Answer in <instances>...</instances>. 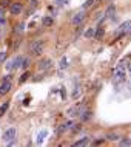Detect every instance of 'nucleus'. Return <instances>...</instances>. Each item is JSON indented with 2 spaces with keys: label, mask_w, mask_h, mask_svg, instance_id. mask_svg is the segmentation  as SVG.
I'll return each mask as SVG.
<instances>
[{
  "label": "nucleus",
  "mask_w": 131,
  "mask_h": 147,
  "mask_svg": "<svg viewBox=\"0 0 131 147\" xmlns=\"http://www.w3.org/2000/svg\"><path fill=\"white\" fill-rule=\"evenodd\" d=\"M29 51H31V54H34V56L42 54V51H43V40H34L29 45Z\"/></svg>",
  "instance_id": "obj_1"
},
{
  "label": "nucleus",
  "mask_w": 131,
  "mask_h": 147,
  "mask_svg": "<svg viewBox=\"0 0 131 147\" xmlns=\"http://www.w3.org/2000/svg\"><path fill=\"white\" fill-rule=\"evenodd\" d=\"M85 19H86V13L85 11H79V13H76L73 16V25H82L83 22H85Z\"/></svg>",
  "instance_id": "obj_2"
},
{
  "label": "nucleus",
  "mask_w": 131,
  "mask_h": 147,
  "mask_svg": "<svg viewBox=\"0 0 131 147\" xmlns=\"http://www.w3.org/2000/svg\"><path fill=\"white\" fill-rule=\"evenodd\" d=\"M13 88V82L11 81H2L0 82V96H5L6 93H9Z\"/></svg>",
  "instance_id": "obj_3"
},
{
  "label": "nucleus",
  "mask_w": 131,
  "mask_h": 147,
  "mask_svg": "<svg viewBox=\"0 0 131 147\" xmlns=\"http://www.w3.org/2000/svg\"><path fill=\"white\" fill-rule=\"evenodd\" d=\"M22 59H23L22 56H15L13 61H11V62L6 65V68H8V70H17L19 67L22 65Z\"/></svg>",
  "instance_id": "obj_4"
},
{
  "label": "nucleus",
  "mask_w": 131,
  "mask_h": 147,
  "mask_svg": "<svg viewBox=\"0 0 131 147\" xmlns=\"http://www.w3.org/2000/svg\"><path fill=\"white\" fill-rule=\"evenodd\" d=\"M22 9H23L22 3H11V5H9V13H11V14H14V16L20 14V13H22Z\"/></svg>",
  "instance_id": "obj_5"
},
{
  "label": "nucleus",
  "mask_w": 131,
  "mask_h": 147,
  "mask_svg": "<svg viewBox=\"0 0 131 147\" xmlns=\"http://www.w3.org/2000/svg\"><path fill=\"white\" fill-rule=\"evenodd\" d=\"M15 133H17V132H15V129H14V127H11V129H8L6 132L3 133V140H5V141L14 140V138H15Z\"/></svg>",
  "instance_id": "obj_6"
},
{
  "label": "nucleus",
  "mask_w": 131,
  "mask_h": 147,
  "mask_svg": "<svg viewBox=\"0 0 131 147\" xmlns=\"http://www.w3.org/2000/svg\"><path fill=\"white\" fill-rule=\"evenodd\" d=\"M53 67V61L51 59H42L39 62V70H46V68H51Z\"/></svg>",
  "instance_id": "obj_7"
},
{
  "label": "nucleus",
  "mask_w": 131,
  "mask_h": 147,
  "mask_svg": "<svg viewBox=\"0 0 131 147\" xmlns=\"http://www.w3.org/2000/svg\"><path fill=\"white\" fill-rule=\"evenodd\" d=\"M125 76V70L122 68V67H117V68H114V78H116V81H120V79H124Z\"/></svg>",
  "instance_id": "obj_8"
},
{
  "label": "nucleus",
  "mask_w": 131,
  "mask_h": 147,
  "mask_svg": "<svg viewBox=\"0 0 131 147\" xmlns=\"http://www.w3.org/2000/svg\"><path fill=\"white\" fill-rule=\"evenodd\" d=\"M128 31H131V20H126L125 23H122L119 33H120V34H125V33H128Z\"/></svg>",
  "instance_id": "obj_9"
},
{
  "label": "nucleus",
  "mask_w": 131,
  "mask_h": 147,
  "mask_svg": "<svg viewBox=\"0 0 131 147\" xmlns=\"http://www.w3.org/2000/svg\"><path fill=\"white\" fill-rule=\"evenodd\" d=\"M71 125H73V122H63V124H60V125H59V129H57V133L59 135H62L63 132H66V130H68V129H71Z\"/></svg>",
  "instance_id": "obj_10"
},
{
  "label": "nucleus",
  "mask_w": 131,
  "mask_h": 147,
  "mask_svg": "<svg viewBox=\"0 0 131 147\" xmlns=\"http://www.w3.org/2000/svg\"><path fill=\"white\" fill-rule=\"evenodd\" d=\"M68 115H70V116H80V115H82V107L80 105L73 107L71 110H68Z\"/></svg>",
  "instance_id": "obj_11"
},
{
  "label": "nucleus",
  "mask_w": 131,
  "mask_h": 147,
  "mask_svg": "<svg viewBox=\"0 0 131 147\" xmlns=\"http://www.w3.org/2000/svg\"><path fill=\"white\" fill-rule=\"evenodd\" d=\"M90 142H91V140H90V138L88 136H85V138H82V140H79V141H76V142H74V146H86V144H90Z\"/></svg>",
  "instance_id": "obj_12"
},
{
  "label": "nucleus",
  "mask_w": 131,
  "mask_h": 147,
  "mask_svg": "<svg viewBox=\"0 0 131 147\" xmlns=\"http://www.w3.org/2000/svg\"><path fill=\"white\" fill-rule=\"evenodd\" d=\"M29 65H31V59H29V57H23V59H22V65H20V67H22L23 70H26Z\"/></svg>",
  "instance_id": "obj_13"
},
{
  "label": "nucleus",
  "mask_w": 131,
  "mask_h": 147,
  "mask_svg": "<svg viewBox=\"0 0 131 147\" xmlns=\"http://www.w3.org/2000/svg\"><path fill=\"white\" fill-rule=\"evenodd\" d=\"M94 33H96V30H94V28H88V30L85 31V37L86 39H93L94 37Z\"/></svg>",
  "instance_id": "obj_14"
},
{
  "label": "nucleus",
  "mask_w": 131,
  "mask_h": 147,
  "mask_svg": "<svg viewBox=\"0 0 131 147\" xmlns=\"http://www.w3.org/2000/svg\"><path fill=\"white\" fill-rule=\"evenodd\" d=\"M9 109V102H5L2 107H0V116H3V115L6 113V110Z\"/></svg>",
  "instance_id": "obj_15"
},
{
  "label": "nucleus",
  "mask_w": 131,
  "mask_h": 147,
  "mask_svg": "<svg viewBox=\"0 0 131 147\" xmlns=\"http://www.w3.org/2000/svg\"><path fill=\"white\" fill-rule=\"evenodd\" d=\"M83 115H80L82 121H88V119H91V116H93V113L91 112H82Z\"/></svg>",
  "instance_id": "obj_16"
},
{
  "label": "nucleus",
  "mask_w": 131,
  "mask_h": 147,
  "mask_svg": "<svg viewBox=\"0 0 131 147\" xmlns=\"http://www.w3.org/2000/svg\"><path fill=\"white\" fill-rule=\"evenodd\" d=\"M29 76H31V74L28 73V71H25V73L22 74V78L19 79V84H23V82H25V81H28V79H29Z\"/></svg>",
  "instance_id": "obj_17"
},
{
  "label": "nucleus",
  "mask_w": 131,
  "mask_h": 147,
  "mask_svg": "<svg viewBox=\"0 0 131 147\" xmlns=\"http://www.w3.org/2000/svg\"><path fill=\"white\" fill-rule=\"evenodd\" d=\"M104 33H105L104 28H97V31L94 33V39H100L102 36H104Z\"/></svg>",
  "instance_id": "obj_18"
},
{
  "label": "nucleus",
  "mask_w": 131,
  "mask_h": 147,
  "mask_svg": "<svg viewBox=\"0 0 131 147\" xmlns=\"http://www.w3.org/2000/svg\"><path fill=\"white\" fill-rule=\"evenodd\" d=\"M42 23H43L45 26H49V25H53V19H51V17H45V19L42 20Z\"/></svg>",
  "instance_id": "obj_19"
},
{
  "label": "nucleus",
  "mask_w": 131,
  "mask_h": 147,
  "mask_svg": "<svg viewBox=\"0 0 131 147\" xmlns=\"http://www.w3.org/2000/svg\"><path fill=\"white\" fill-rule=\"evenodd\" d=\"M94 2H96V0H86V2L83 3V8H85V9H86V8H91L94 5Z\"/></svg>",
  "instance_id": "obj_20"
},
{
  "label": "nucleus",
  "mask_w": 131,
  "mask_h": 147,
  "mask_svg": "<svg viewBox=\"0 0 131 147\" xmlns=\"http://www.w3.org/2000/svg\"><path fill=\"white\" fill-rule=\"evenodd\" d=\"M117 135L116 133H110V135H106V140H110V141H116L117 140Z\"/></svg>",
  "instance_id": "obj_21"
},
{
  "label": "nucleus",
  "mask_w": 131,
  "mask_h": 147,
  "mask_svg": "<svg viewBox=\"0 0 131 147\" xmlns=\"http://www.w3.org/2000/svg\"><path fill=\"white\" fill-rule=\"evenodd\" d=\"M6 56H8V53H6V51H2V53H0V62H3V61H5Z\"/></svg>",
  "instance_id": "obj_22"
},
{
  "label": "nucleus",
  "mask_w": 131,
  "mask_h": 147,
  "mask_svg": "<svg viewBox=\"0 0 131 147\" xmlns=\"http://www.w3.org/2000/svg\"><path fill=\"white\" fill-rule=\"evenodd\" d=\"M60 68H66V59H65V57L60 61Z\"/></svg>",
  "instance_id": "obj_23"
},
{
  "label": "nucleus",
  "mask_w": 131,
  "mask_h": 147,
  "mask_svg": "<svg viewBox=\"0 0 131 147\" xmlns=\"http://www.w3.org/2000/svg\"><path fill=\"white\" fill-rule=\"evenodd\" d=\"M131 144V141L130 140H124V141H120V146H130Z\"/></svg>",
  "instance_id": "obj_24"
},
{
  "label": "nucleus",
  "mask_w": 131,
  "mask_h": 147,
  "mask_svg": "<svg viewBox=\"0 0 131 147\" xmlns=\"http://www.w3.org/2000/svg\"><path fill=\"white\" fill-rule=\"evenodd\" d=\"M11 78H13V74H6V76L3 78L2 81H11Z\"/></svg>",
  "instance_id": "obj_25"
},
{
  "label": "nucleus",
  "mask_w": 131,
  "mask_h": 147,
  "mask_svg": "<svg viewBox=\"0 0 131 147\" xmlns=\"http://www.w3.org/2000/svg\"><path fill=\"white\" fill-rule=\"evenodd\" d=\"M8 3H9V0H3V2H0V6H8Z\"/></svg>",
  "instance_id": "obj_26"
},
{
  "label": "nucleus",
  "mask_w": 131,
  "mask_h": 147,
  "mask_svg": "<svg viewBox=\"0 0 131 147\" xmlns=\"http://www.w3.org/2000/svg\"><path fill=\"white\" fill-rule=\"evenodd\" d=\"M29 5H31V8H34L35 5H37V0H31V3H29Z\"/></svg>",
  "instance_id": "obj_27"
},
{
  "label": "nucleus",
  "mask_w": 131,
  "mask_h": 147,
  "mask_svg": "<svg viewBox=\"0 0 131 147\" xmlns=\"http://www.w3.org/2000/svg\"><path fill=\"white\" fill-rule=\"evenodd\" d=\"M0 17H3V8H0Z\"/></svg>",
  "instance_id": "obj_28"
},
{
  "label": "nucleus",
  "mask_w": 131,
  "mask_h": 147,
  "mask_svg": "<svg viewBox=\"0 0 131 147\" xmlns=\"http://www.w3.org/2000/svg\"><path fill=\"white\" fill-rule=\"evenodd\" d=\"M96 2H104V0H96Z\"/></svg>",
  "instance_id": "obj_29"
}]
</instances>
